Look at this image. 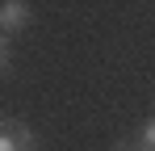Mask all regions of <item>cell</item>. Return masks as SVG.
<instances>
[{
	"label": "cell",
	"instance_id": "6da1fadb",
	"mask_svg": "<svg viewBox=\"0 0 155 151\" xmlns=\"http://www.w3.org/2000/svg\"><path fill=\"white\" fill-rule=\"evenodd\" d=\"M0 151H38L34 126H25L21 118H0Z\"/></svg>",
	"mask_w": 155,
	"mask_h": 151
},
{
	"label": "cell",
	"instance_id": "7a4b0ae2",
	"mask_svg": "<svg viewBox=\"0 0 155 151\" xmlns=\"http://www.w3.org/2000/svg\"><path fill=\"white\" fill-rule=\"evenodd\" d=\"M34 25V4L29 0H0V34L13 38Z\"/></svg>",
	"mask_w": 155,
	"mask_h": 151
},
{
	"label": "cell",
	"instance_id": "3957f363",
	"mask_svg": "<svg viewBox=\"0 0 155 151\" xmlns=\"http://www.w3.org/2000/svg\"><path fill=\"white\" fill-rule=\"evenodd\" d=\"M134 139H138V151H155V113L138 126V134H134Z\"/></svg>",
	"mask_w": 155,
	"mask_h": 151
},
{
	"label": "cell",
	"instance_id": "277c9868",
	"mask_svg": "<svg viewBox=\"0 0 155 151\" xmlns=\"http://www.w3.org/2000/svg\"><path fill=\"white\" fill-rule=\"evenodd\" d=\"M8 67H13V38H4V34H0V76L8 72Z\"/></svg>",
	"mask_w": 155,
	"mask_h": 151
},
{
	"label": "cell",
	"instance_id": "5b68a950",
	"mask_svg": "<svg viewBox=\"0 0 155 151\" xmlns=\"http://www.w3.org/2000/svg\"><path fill=\"white\" fill-rule=\"evenodd\" d=\"M109 151H138V139H117Z\"/></svg>",
	"mask_w": 155,
	"mask_h": 151
}]
</instances>
